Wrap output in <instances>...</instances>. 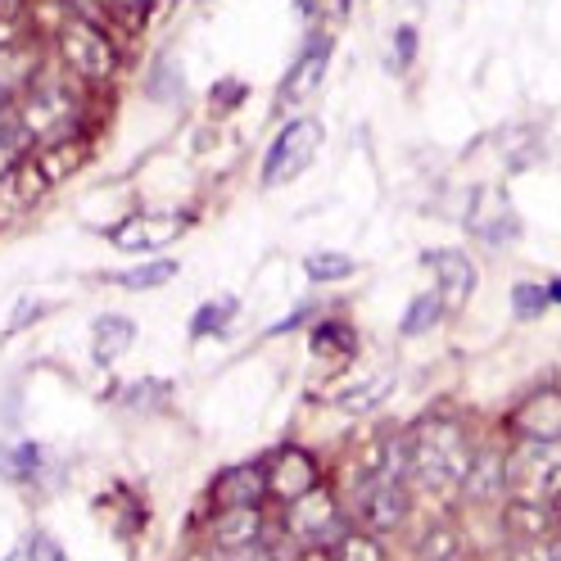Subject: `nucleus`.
<instances>
[{"mask_svg":"<svg viewBox=\"0 0 561 561\" xmlns=\"http://www.w3.org/2000/svg\"><path fill=\"white\" fill-rule=\"evenodd\" d=\"M408 458H412L408 484H421L426 494H458L476 462V444L458 416H426L408 435Z\"/></svg>","mask_w":561,"mask_h":561,"instance_id":"f257e3e1","label":"nucleus"},{"mask_svg":"<svg viewBox=\"0 0 561 561\" xmlns=\"http://www.w3.org/2000/svg\"><path fill=\"white\" fill-rule=\"evenodd\" d=\"M280 525H286V535L308 548V552H331L354 525H348V507H340L327 489L318 484L312 494L286 503V516H280Z\"/></svg>","mask_w":561,"mask_h":561,"instance_id":"f03ea898","label":"nucleus"},{"mask_svg":"<svg viewBox=\"0 0 561 561\" xmlns=\"http://www.w3.org/2000/svg\"><path fill=\"white\" fill-rule=\"evenodd\" d=\"M14 110H19L27 136L37 140V146H59V140H73L82 104L73 100V91L59 87V82H37V87H27L19 95Z\"/></svg>","mask_w":561,"mask_h":561,"instance_id":"7ed1b4c3","label":"nucleus"},{"mask_svg":"<svg viewBox=\"0 0 561 561\" xmlns=\"http://www.w3.org/2000/svg\"><path fill=\"white\" fill-rule=\"evenodd\" d=\"M507 499L561 503V444L516 439L507 453Z\"/></svg>","mask_w":561,"mask_h":561,"instance_id":"20e7f679","label":"nucleus"},{"mask_svg":"<svg viewBox=\"0 0 561 561\" xmlns=\"http://www.w3.org/2000/svg\"><path fill=\"white\" fill-rule=\"evenodd\" d=\"M408 512H412V484L380 476V471H371L354 489V499H348V516H354L358 530H367V535H394L408 520Z\"/></svg>","mask_w":561,"mask_h":561,"instance_id":"39448f33","label":"nucleus"},{"mask_svg":"<svg viewBox=\"0 0 561 561\" xmlns=\"http://www.w3.org/2000/svg\"><path fill=\"white\" fill-rule=\"evenodd\" d=\"M322 150V123L318 118H295L280 127V136L272 140V150L263 159V186H286L312 163V154Z\"/></svg>","mask_w":561,"mask_h":561,"instance_id":"423d86ee","label":"nucleus"},{"mask_svg":"<svg viewBox=\"0 0 561 561\" xmlns=\"http://www.w3.org/2000/svg\"><path fill=\"white\" fill-rule=\"evenodd\" d=\"M55 46H59V59L87 82H104L114 73V64H118L114 46L104 42V32L91 27V23H64L55 32Z\"/></svg>","mask_w":561,"mask_h":561,"instance_id":"0eeeda50","label":"nucleus"},{"mask_svg":"<svg viewBox=\"0 0 561 561\" xmlns=\"http://www.w3.org/2000/svg\"><path fill=\"white\" fill-rule=\"evenodd\" d=\"M516 439L530 444H561V385H543V390L525 394L516 412L507 416Z\"/></svg>","mask_w":561,"mask_h":561,"instance_id":"6e6552de","label":"nucleus"},{"mask_svg":"<svg viewBox=\"0 0 561 561\" xmlns=\"http://www.w3.org/2000/svg\"><path fill=\"white\" fill-rule=\"evenodd\" d=\"M322 484V467H318V458L312 453H304V448H280L276 458L267 462V499H276L280 507L286 503H295V499H304V494H312V489Z\"/></svg>","mask_w":561,"mask_h":561,"instance_id":"1a4fd4ad","label":"nucleus"},{"mask_svg":"<svg viewBox=\"0 0 561 561\" xmlns=\"http://www.w3.org/2000/svg\"><path fill=\"white\" fill-rule=\"evenodd\" d=\"M263 539H267L263 507H227V512H214V520H208V548L222 557L263 548Z\"/></svg>","mask_w":561,"mask_h":561,"instance_id":"9d476101","label":"nucleus"},{"mask_svg":"<svg viewBox=\"0 0 561 561\" xmlns=\"http://www.w3.org/2000/svg\"><path fill=\"white\" fill-rule=\"evenodd\" d=\"M263 499H267V462L227 467V471H218L214 484H208V503H214V512H227V507H263Z\"/></svg>","mask_w":561,"mask_h":561,"instance_id":"9b49d317","label":"nucleus"},{"mask_svg":"<svg viewBox=\"0 0 561 561\" xmlns=\"http://www.w3.org/2000/svg\"><path fill=\"white\" fill-rule=\"evenodd\" d=\"M458 494L471 507H503L507 503V453L476 448V462H471V471H467Z\"/></svg>","mask_w":561,"mask_h":561,"instance_id":"f8f14e48","label":"nucleus"},{"mask_svg":"<svg viewBox=\"0 0 561 561\" xmlns=\"http://www.w3.org/2000/svg\"><path fill=\"white\" fill-rule=\"evenodd\" d=\"M503 530L512 543H552L561 535V520H557V503H530V499H507L503 512Z\"/></svg>","mask_w":561,"mask_h":561,"instance_id":"ddd939ff","label":"nucleus"},{"mask_svg":"<svg viewBox=\"0 0 561 561\" xmlns=\"http://www.w3.org/2000/svg\"><path fill=\"white\" fill-rule=\"evenodd\" d=\"M467 227L494 250H507L520 236V218L503 191H476V208H467Z\"/></svg>","mask_w":561,"mask_h":561,"instance_id":"4468645a","label":"nucleus"},{"mask_svg":"<svg viewBox=\"0 0 561 561\" xmlns=\"http://www.w3.org/2000/svg\"><path fill=\"white\" fill-rule=\"evenodd\" d=\"M191 227V218H168V214H131L127 222H118L110 231V240L127 254H154L159 244H172V236H182Z\"/></svg>","mask_w":561,"mask_h":561,"instance_id":"2eb2a0df","label":"nucleus"},{"mask_svg":"<svg viewBox=\"0 0 561 561\" xmlns=\"http://www.w3.org/2000/svg\"><path fill=\"white\" fill-rule=\"evenodd\" d=\"M421 267H431L435 280H439V295L448 308H462L471 295H476V263L462 254V250H431L421 254Z\"/></svg>","mask_w":561,"mask_h":561,"instance_id":"dca6fc26","label":"nucleus"},{"mask_svg":"<svg viewBox=\"0 0 561 561\" xmlns=\"http://www.w3.org/2000/svg\"><path fill=\"white\" fill-rule=\"evenodd\" d=\"M327 59H331V37H318L304 55H299V64L290 68V78H286V87H280V104H299L312 87L322 82V73H327Z\"/></svg>","mask_w":561,"mask_h":561,"instance_id":"f3484780","label":"nucleus"},{"mask_svg":"<svg viewBox=\"0 0 561 561\" xmlns=\"http://www.w3.org/2000/svg\"><path fill=\"white\" fill-rule=\"evenodd\" d=\"M131 340H136V322L131 318H118V312H110V318H95V327H91L95 363H118L131 348Z\"/></svg>","mask_w":561,"mask_h":561,"instance_id":"a211bd4d","label":"nucleus"},{"mask_svg":"<svg viewBox=\"0 0 561 561\" xmlns=\"http://www.w3.org/2000/svg\"><path fill=\"white\" fill-rule=\"evenodd\" d=\"M27 146H32V136H27L23 118H19V110H14V104H10V110H0V182H5L10 172L23 163Z\"/></svg>","mask_w":561,"mask_h":561,"instance_id":"6ab92c4d","label":"nucleus"},{"mask_svg":"<svg viewBox=\"0 0 561 561\" xmlns=\"http://www.w3.org/2000/svg\"><path fill=\"white\" fill-rule=\"evenodd\" d=\"M448 312V304H444V295L439 290H426V295H416L412 304H408V312H403V322H399V331L408 335V340H416V335H426V331H435L439 327V318Z\"/></svg>","mask_w":561,"mask_h":561,"instance_id":"aec40b11","label":"nucleus"},{"mask_svg":"<svg viewBox=\"0 0 561 561\" xmlns=\"http://www.w3.org/2000/svg\"><path fill=\"white\" fill-rule=\"evenodd\" d=\"M168 276H178V263H172V259H154V263H146V267L110 272L104 280H114V286H123V290H154V286H163Z\"/></svg>","mask_w":561,"mask_h":561,"instance_id":"412c9836","label":"nucleus"},{"mask_svg":"<svg viewBox=\"0 0 561 561\" xmlns=\"http://www.w3.org/2000/svg\"><path fill=\"white\" fill-rule=\"evenodd\" d=\"M82 146L78 140H59V146H42V154H37V172L46 182H59V178H68L78 163H82Z\"/></svg>","mask_w":561,"mask_h":561,"instance_id":"4be33fe9","label":"nucleus"},{"mask_svg":"<svg viewBox=\"0 0 561 561\" xmlns=\"http://www.w3.org/2000/svg\"><path fill=\"white\" fill-rule=\"evenodd\" d=\"M331 561H390L385 552L380 535H367V530H348L335 548H331Z\"/></svg>","mask_w":561,"mask_h":561,"instance_id":"5701e85b","label":"nucleus"},{"mask_svg":"<svg viewBox=\"0 0 561 561\" xmlns=\"http://www.w3.org/2000/svg\"><path fill=\"white\" fill-rule=\"evenodd\" d=\"M548 308H552V299H548V286H543V280H516V290H512V312H516L520 322L543 318Z\"/></svg>","mask_w":561,"mask_h":561,"instance_id":"b1692460","label":"nucleus"},{"mask_svg":"<svg viewBox=\"0 0 561 561\" xmlns=\"http://www.w3.org/2000/svg\"><path fill=\"white\" fill-rule=\"evenodd\" d=\"M385 394H390V376H371V380H363V385H354L348 394H340L335 403L344 408V412H371Z\"/></svg>","mask_w":561,"mask_h":561,"instance_id":"393cba45","label":"nucleus"},{"mask_svg":"<svg viewBox=\"0 0 561 561\" xmlns=\"http://www.w3.org/2000/svg\"><path fill=\"white\" fill-rule=\"evenodd\" d=\"M354 267H358V263L348 259V254H308V259H304L308 280H318V286H327V280H344Z\"/></svg>","mask_w":561,"mask_h":561,"instance_id":"a878e982","label":"nucleus"},{"mask_svg":"<svg viewBox=\"0 0 561 561\" xmlns=\"http://www.w3.org/2000/svg\"><path fill=\"white\" fill-rule=\"evenodd\" d=\"M231 312H236V299H218V304H204V308L195 312V318H191V335H218V331H227Z\"/></svg>","mask_w":561,"mask_h":561,"instance_id":"bb28decb","label":"nucleus"},{"mask_svg":"<svg viewBox=\"0 0 561 561\" xmlns=\"http://www.w3.org/2000/svg\"><path fill=\"white\" fill-rule=\"evenodd\" d=\"M23 95V64L14 55H0V110H10Z\"/></svg>","mask_w":561,"mask_h":561,"instance_id":"cd10ccee","label":"nucleus"},{"mask_svg":"<svg viewBox=\"0 0 561 561\" xmlns=\"http://www.w3.org/2000/svg\"><path fill=\"white\" fill-rule=\"evenodd\" d=\"M312 348H318V354H348V348H354V331L348 327H340V322H322L318 331H312Z\"/></svg>","mask_w":561,"mask_h":561,"instance_id":"c85d7f7f","label":"nucleus"},{"mask_svg":"<svg viewBox=\"0 0 561 561\" xmlns=\"http://www.w3.org/2000/svg\"><path fill=\"white\" fill-rule=\"evenodd\" d=\"M27 561H68V557H64V548L46 530H37V535L27 539Z\"/></svg>","mask_w":561,"mask_h":561,"instance_id":"c756f323","label":"nucleus"},{"mask_svg":"<svg viewBox=\"0 0 561 561\" xmlns=\"http://www.w3.org/2000/svg\"><path fill=\"white\" fill-rule=\"evenodd\" d=\"M507 561H552V543H512Z\"/></svg>","mask_w":561,"mask_h":561,"instance_id":"7c9ffc66","label":"nucleus"},{"mask_svg":"<svg viewBox=\"0 0 561 561\" xmlns=\"http://www.w3.org/2000/svg\"><path fill=\"white\" fill-rule=\"evenodd\" d=\"M227 561H276V552H267V543H263V548H250V552H236Z\"/></svg>","mask_w":561,"mask_h":561,"instance_id":"2f4dec72","label":"nucleus"},{"mask_svg":"<svg viewBox=\"0 0 561 561\" xmlns=\"http://www.w3.org/2000/svg\"><path fill=\"white\" fill-rule=\"evenodd\" d=\"M412 59V27H399V68Z\"/></svg>","mask_w":561,"mask_h":561,"instance_id":"473e14b6","label":"nucleus"},{"mask_svg":"<svg viewBox=\"0 0 561 561\" xmlns=\"http://www.w3.org/2000/svg\"><path fill=\"white\" fill-rule=\"evenodd\" d=\"M114 5H118V10H136V14H140V10L150 5V0H114Z\"/></svg>","mask_w":561,"mask_h":561,"instance_id":"72a5a7b5","label":"nucleus"},{"mask_svg":"<svg viewBox=\"0 0 561 561\" xmlns=\"http://www.w3.org/2000/svg\"><path fill=\"white\" fill-rule=\"evenodd\" d=\"M548 299H552V304H561V280H552V286H548Z\"/></svg>","mask_w":561,"mask_h":561,"instance_id":"f704fd0d","label":"nucleus"},{"mask_svg":"<svg viewBox=\"0 0 561 561\" xmlns=\"http://www.w3.org/2000/svg\"><path fill=\"white\" fill-rule=\"evenodd\" d=\"M552 561H561V535L552 539Z\"/></svg>","mask_w":561,"mask_h":561,"instance_id":"c9c22d12","label":"nucleus"},{"mask_svg":"<svg viewBox=\"0 0 561 561\" xmlns=\"http://www.w3.org/2000/svg\"><path fill=\"white\" fill-rule=\"evenodd\" d=\"M557 520H561V503H557Z\"/></svg>","mask_w":561,"mask_h":561,"instance_id":"e433bc0d","label":"nucleus"}]
</instances>
